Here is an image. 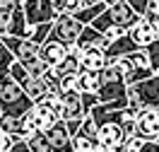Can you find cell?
<instances>
[{
    "instance_id": "28",
    "label": "cell",
    "mask_w": 159,
    "mask_h": 152,
    "mask_svg": "<svg viewBox=\"0 0 159 152\" xmlns=\"http://www.w3.org/2000/svg\"><path fill=\"white\" fill-rule=\"evenodd\" d=\"M145 51H147V58H149V68H152V72H154L159 68V39L152 41Z\"/></svg>"
},
{
    "instance_id": "39",
    "label": "cell",
    "mask_w": 159,
    "mask_h": 152,
    "mask_svg": "<svg viewBox=\"0 0 159 152\" xmlns=\"http://www.w3.org/2000/svg\"><path fill=\"white\" fill-rule=\"evenodd\" d=\"M94 152H99V150H94Z\"/></svg>"
},
{
    "instance_id": "37",
    "label": "cell",
    "mask_w": 159,
    "mask_h": 152,
    "mask_svg": "<svg viewBox=\"0 0 159 152\" xmlns=\"http://www.w3.org/2000/svg\"><path fill=\"white\" fill-rule=\"evenodd\" d=\"M154 77H157V80H159V68H157V70H154Z\"/></svg>"
},
{
    "instance_id": "35",
    "label": "cell",
    "mask_w": 159,
    "mask_h": 152,
    "mask_svg": "<svg viewBox=\"0 0 159 152\" xmlns=\"http://www.w3.org/2000/svg\"><path fill=\"white\" fill-rule=\"evenodd\" d=\"M82 2H84V7H92V5H99L104 0H82Z\"/></svg>"
},
{
    "instance_id": "41",
    "label": "cell",
    "mask_w": 159,
    "mask_h": 152,
    "mask_svg": "<svg viewBox=\"0 0 159 152\" xmlns=\"http://www.w3.org/2000/svg\"><path fill=\"white\" fill-rule=\"evenodd\" d=\"M0 46H2V44H0Z\"/></svg>"
},
{
    "instance_id": "19",
    "label": "cell",
    "mask_w": 159,
    "mask_h": 152,
    "mask_svg": "<svg viewBox=\"0 0 159 152\" xmlns=\"http://www.w3.org/2000/svg\"><path fill=\"white\" fill-rule=\"evenodd\" d=\"M104 10H106V5H104V2H99V5H92V7H82V10L75 12L72 17H75L80 24H84V27H87V24H92V22L97 20Z\"/></svg>"
},
{
    "instance_id": "4",
    "label": "cell",
    "mask_w": 159,
    "mask_h": 152,
    "mask_svg": "<svg viewBox=\"0 0 159 152\" xmlns=\"http://www.w3.org/2000/svg\"><path fill=\"white\" fill-rule=\"evenodd\" d=\"M125 135L118 123H104L97 131V150L99 152H120L123 150Z\"/></svg>"
},
{
    "instance_id": "16",
    "label": "cell",
    "mask_w": 159,
    "mask_h": 152,
    "mask_svg": "<svg viewBox=\"0 0 159 152\" xmlns=\"http://www.w3.org/2000/svg\"><path fill=\"white\" fill-rule=\"evenodd\" d=\"M51 24H53V22H43V24H36V27H27V31H24V39L34 41L36 46H43V44L48 41Z\"/></svg>"
},
{
    "instance_id": "29",
    "label": "cell",
    "mask_w": 159,
    "mask_h": 152,
    "mask_svg": "<svg viewBox=\"0 0 159 152\" xmlns=\"http://www.w3.org/2000/svg\"><path fill=\"white\" fill-rule=\"evenodd\" d=\"M142 138H138V135H130V138H125V142H123V150L120 152H140L142 150Z\"/></svg>"
},
{
    "instance_id": "26",
    "label": "cell",
    "mask_w": 159,
    "mask_h": 152,
    "mask_svg": "<svg viewBox=\"0 0 159 152\" xmlns=\"http://www.w3.org/2000/svg\"><path fill=\"white\" fill-rule=\"evenodd\" d=\"M10 80L15 82V85H20V87L29 80V75H27V70H24V65H22V63L12 61V65H10Z\"/></svg>"
},
{
    "instance_id": "20",
    "label": "cell",
    "mask_w": 159,
    "mask_h": 152,
    "mask_svg": "<svg viewBox=\"0 0 159 152\" xmlns=\"http://www.w3.org/2000/svg\"><path fill=\"white\" fill-rule=\"evenodd\" d=\"M12 61H15V58L10 56V51L5 48V46H0V87L10 82V65H12Z\"/></svg>"
},
{
    "instance_id": "31",
    "label": "cell",
    "mask_w": 159,
    "mask_h": 152,
    "mask_svg": "<svg viewBox=\"0 0 159 152\" xmlns=\"http://www.w3.org/2000/svg\"><path fill=\"white\" fill-rule=\"evenodd\" d=\"M15 142H20V140H15L10 133H5V131H0V152H7V150H12V145Z\"/></svg>"
},
{
    "instance_id": "1",
    "label": "cell",
    "mask_w": 159,
    "mask_h": 152,
    "mask_svg": "<svg viewBox=\"0 0 159 152\" xmlns=\"http://www.w3.org/2000/svg\"><path fill=\"white\" fill-rule=\"evenodd\" d=\"M31 106H34L31 99L22 92L20 85H15L12 80L0 87V116H17V118H22Z\"/></svg>"
},
{
    "instance_id": "14",
    "label": "cell",
    "mask_w": 159,
    "mask_h": 152,
    "mask_svg": "<svg viewBox=\"0 0 159 152\" xmlns=\"http://www.w3.org/2000/svg\"><path fill=\"white\" fill-rule=\"evenodd\" d=\"M22 92L31 99V104H36L39 99H43L48 94V85H46L43 77H29V80L22 85Z\"/></svg>"
},
{
    "instance_id": "33",
    "label": "cell",
    "mask_w": 159,
    "mask_h": 152,
    "mask_svg": "<svg viewBox=\"0 0 159 152\" xmlns=\"http://www.w3.org/2000/svg\"><path fill=\"white\" fill-rule=\"evenodd\" d=\"M82 7H84L82 0H65V12H68V15H75V12H80Z\"/></svg>"
},
{
    "instance_id": "23",
    "label": "cell",
    "mask_w": 159,
    "mask_h": 152,
    "mask_svg": "<svg viewBox=\"0 0 159 152\" xmlns=\"http://www.w3.org/2000/svg\"><path fill=\"white\" fill-rule=\"evenodd\" d=\"M80 72H72V75H60L58 77V90L63 92H80Z\"/></svg>"
},
{
    "instance_id": "3",
    "label": "cell",
    "mask_w": 159,
    "mask_h": 152,
    "mask_svg": "<svg viewBox=\"0 0 159 152\" xmlns=\"http://www.w3.org/2000/svg\"><path fill=\"white\" fill-rule=\"evenodd\" d=\"M84 29V24H80L72 15H68V12H63V15H58L56 20H53V24H51V34L48 39L53 41H60L63 46H72L75 41H77L80 31Z\"/></svg>"
},
{
    "instance_id": "36",
    "label": "cell",
    "mask_w": 159,
    "mask_h": 152,
    "mask_svg": "<svg viewBox=\"0 0 159 152\" xmlns=\"http://www.w3.org/2000/svg\"><path fill=\"white\" fill-rule=\"evenodd\" d=\"M120 0H104V5H106V7H113V5H118Z\"/></svg>"
},
{
    "instance_id": "24",
    "label": "cell",
    "mask_w": 159,
    "mask_h": 152,
    "mask_svg": "<svg viewBox=\"0 0 159 152\" xmlns=\"http://www.w3.org/2000/svg\"><path fill=\"white\" fill-rule=\"evenodd\" d=\"M130 63H133V70H152L149 68V58H147V51L145 48H138V51H133L128 56Z\"/></svg>"
},
{
    "instance_id": "22",
    "label": "cell",
    "mask_w": 159,
    "mask_h": 152,
    "mask_svg": "<svg viewBox=\"0 0 159 152\" xmlns=\"http://www.w3.org/2000/svg\"><path fill=\"white\" fill-rule=\"evenodd\" d=\"M70 145H72V152H94V150H97L94 140L84 138V135H80V133H75V135L70 138Z\"/></svg>"
},
{
    "instance_id": "6",
    "label": "cell",
    "mask_w": 159,
    "mask_h": 152,
    "mask_svg": "<svg viewBox=\"0 0 159 152\" xmlns=\"http://www.w3.org/2000/svg\"><path fill=\"white\" fill-rule=\"evenodd\" d=\"M87 113L82 106V97L80 92H63L60 94V121H82Z\"/></svg>"
},
{
    "instance_id": "21",
    "label": "cell",
    "mask_w": 159,
    "mask_h": 152,
    "mask_svg": "<svg viewBox=\"0 0 159 152\" xmlns=\"http://www.w3.org/2000/svg\"><path fill=\"white\" fill-rule=\"evenodd\" d=\"M27 150L29 152H53V147H51V142L46 140L43 133H34L27 140Z\"/></svg>"
},
{
    "instance_id": "9",
    "label": "cell",
    "mask_w": 159,
    "mask_h": 152,
    "mask_svg": "<svg viewBox=\"0 0 159 152\" xmlns=\"http://www.w3.org/2000/svg\"><path fill=\"white\" fill-rule=\"evenodd\" d=\"M125 97H128V85H125V80H123V77L101 82L99 92H97V99H99V104L118 101V99H125Z\"/></svg>"
},
{
    "instance_id": "17",
    "label": "cell",
    "mask_w": 159,
    "mask_h": 152,
    "mask_svg": "<svg viewBox=\"0 0 159 152\" xmlns=\"http://www.w3.org/2000/svg\"><path fill=\"white\" fill-rule=\"evenodd\" d=\"M0 131L10 133L15 140H20L22 131H24V121L17 118V116H0Z\"/></svg>"
},
{
    "instance_id": "27",
    "label": "cell",
    "mask_w": 159,
    "mask_h": 152,
    "mask_svg": "<svg viewBox=\"0 0 159 152\" xmlns=\"http://www.w3.org/2000/svg\"><path fill=\"white\" fill-rule=\"evenodd\" d=\"M24 70H27V75H29V77H43V75H46L51 68L39 58V61H34V63H29V65H24Z\"/></svg>"
},
{
    "instance_id": "7",
    "label": "cell",
    "mask_w": 159,
    "mask_h": 152,
    "mask_svg": "<svg viewBox=\"0 0 159 152\" xmlns=\"http://www.w3.org/2000/svg\"><path fill=\"white\" fill-rule=\"evenodd\" d=\"M135 135L147 142H154L159 135V111L157 109H142L135 123Z\"/></svg>"
},
{
    "instance_id": "13",
    "label": "cell",
    "mask_w": 159,
    "mask_h": 152,
    "mask_svg": "<svg viewBox=\"0 0 159 152\" xmlns=\"http://www.w3.org/2000/svg\"><path fill=\"white\" fill-rule=\"evenodd\" d=\"M106 65V56L101 48H84L80 51V72L89 70V72H99Z\"/></svg>"
},
{
    "instance_id": "11",
    "label": "cell",
    "mask_w": 159,
    "mask_h": 152,
    "mask_svg": "<svg viewBox=\"0 0 159 152\" xmlns=\"http://www.w3.org/2000/svg\"><path fill=\"white\" fill-rule=\"evenodd\" d=\"M65 56H68V46H63L60 41L48 39L41 46V61L46 63L48 68H58L60 63L65 61Z\"/></svg>"
},
{
    "instance_id": "25",
    "label": "cell",
    "mask_w": 159,
    "mask_h": 152,
    "mask_svg": "<svg viewBox=\"0 0 159 152\" xmlns=\"http://www.w3.org/2000/svg\"><path fill=\"white\" fill-rule=\"evenodd\" d=\"M97 131H99V128H97L94 118L87 113V116L82 118V123H80V131L77 133H80V135H84V138H89V140H94V145H97Z\"/></svg>"
},
{
    "instance_id": "30",
    "label": "cell",
    "mask_w": 159,
    "mask_h": 152,
    "mask_svg": "<svg viewBox=\"0 0 159 152\" xmlns=\"http://www.w3.org/2000/svg\"><path fill=\"white\" fill-rule=\"evenodd\" d=\"M125 2L130 5V10L135 12L138 17H142V15L147 12V5H149V0H125Z\"/></svg>"
},
{
    "instance_id": "5",
    "label": "cell",
    "mask_w": 159,
    "mask_h": 152,
    "mask_svg": "<svg viewBox=\"0 0 159 152\" xmlns=\"http://www.w3.org/2000/svg\"><path fill=\"white\" fill-rule=\"evenodd\" d=\"M22 10H24L27 27H36V24H43V22H53L58 17V15L53 12L48 0H24V2H22Z\"/></svg>"
},
{
    "instance_id": "10",
    "label": "cell",
    "mask_w": 159,
    "mask_h": 152,
    "mask_svg": "<svg viewBox=\"0 0 159 152\" xmlns=\"http://www.w3.org/2000/svg\"><path fill=\"white\" fill-rule=\"evenodd\" d=\"M43 135H46V140L51 142V147H53L56 152L72 150V145H70V133H68V128H65V123H63V121H56L51 128L43 131Z\"/></svg>"
},
{
    "instance_id": "34",
    "label": "cell",
    "mask_w": 159,
    "mask_h": 152,
    "mask_svg": "<svg viewBox=\"0 0 159 152\" xmlns=\"http://www.w3.org/2000/svg\"><path fill=\"white\" fill-rule=\"evenodd\" d=\"M48 2H51V7H53L56 15H63V12H65V0H48Z\"/></svg>"
},
{
    "instance_id": "40",
    "label": "cell",
    "mask_w": 159,
    "mask_h": 152,
    "mask_svg": "<svg viewBox=\"0 0 159 152\" xmlns=\"http://www.w3.org/2000/svg\"><path fill=\"white\" fill-rule=\"evenodd\" d=\"M22 2H24V0H22Z\"/></svg>"
},
{
    "instance_id": "32",
    "label": "cell",
    "mask_w": 159,
    "mask_h": 152,
    "mask_svg": "<svg viewBox=\"0 0 159 152\" xmlns=\"http://www.w3.org/2000/svg\"><path fill=\"white\" fill-rule=\"evenodd\" d=\"M123 34H125L123 29H118V27H111V29H106V31H104V39L109 41V44H113V41H116V39H120Z\"/></svg>"
},
{
    "instance_id": "8",
    "label": "cell",
    "mask_w": 159,
    "mask_h": 152,
    "mask_svg": "<svg viewBox=\"0 0 159 152\" xmlns=\"http://www.w3.org/2000/svg\"><path fill=\"white\" fill-rule=\"evenodd\" d=\"M125 34L130 36V41H133L138 48H147L152 41L159 39V34L154 31V27H152V24H149L145 17H140V20L135 22V24H133V27L125 31Z\"/></svg>"
},
{
    "instance_id": "15",
    "label": "cell",
    "mask_w": 159,
    "mask_h": 152,
    "mask_svg": "<svg viewBox=\"0 0 159 152\" xmlns=\"http://www.w3.org/2000/svg\"><path fill=\"white\" fill-rule=\"evenodd\" d=\"M77 77H80V94H97V92H99V87H101V70L99 72L84 70V72H80Z\"/></svg>"
},
{
    "instance_id": "38",
    "label": "cell",
    "mask_w": 159,
    "mask_h": 152,
    "mask_svg": "<svg viewBox=\"0 0 159 152\" xmlns=\"http://www.w3.org/2000/svg\"><path fill=\"white\" fill-rule=\"evenodd\" d=\"M154 142H157V145H159V135H157V138H154Z\"/></svg>"
},
{
    "instance_id": "42",
    "label": "cell",
    "mask_w": 159,
    "mask_h": 152,
    "mask_svg": "<svg viewBox=\"0 0 159 152\" xmlns=\"http://www.w3.org/2000/svg\"><path fill=\"white\" fill-rule=\"evenodd\" d=\"M27 152H29V150H27Z\"/></svg>"
},
{
    "instance_id": "12",
    "label": "cell",
    "mask_w": 159,
    "mask_h": 152,
    "mask_svg": "<svg viewBox=\"0 0 159 152\" xmlns=\"http://www.w3.org/2000/svg\"><path fill=\"white\" fill-rule=\"evenodd\" d=\"M75 46H77L80 51H84V48H101V51H106V48H109V41L104 39V34H99L97 29H92L89 24H87L84 29L80 31Z\"/></svg>"
},
{
    "instance_id": "2",
    "label": "cell",
    "mask_w": 159,
    "mask_h": 152,
    "mask_svg": "<svg viewBox=\"0 0 159 152\" xmlns=\"http://www.w3.org/2000/svg\"><path fill=\"white\" fill-rule=\"evenodd\" d=\"M0 44L10 51V56L22 65H29V63L41 58V46H36L34 41L24 39V36H2Z\"/></svg>"
},
{
    "instance_id": "18",
    "label": "cell",
    "mask_w": 159,
    "mask_h": 152,
    "mask_svg": "<svg viewBox=\"0 0 159 152\" xmlns=\"http://www.w3.org/2000/svg\"><path fill=\"white\" fill-rule=\"evenodd\" d=\"M27 31V20H24V10L17 7L10 17V27H7V36H24Z\"/></svg>"
}]
</instances>
